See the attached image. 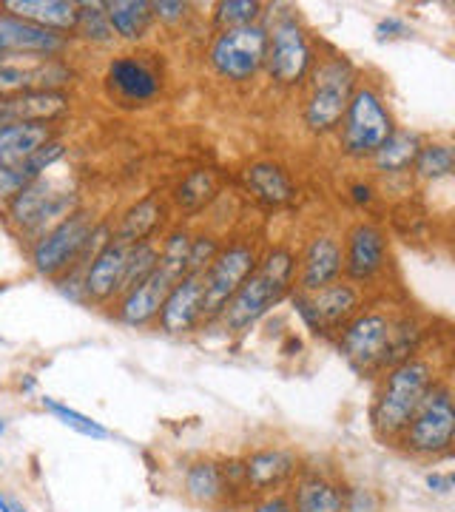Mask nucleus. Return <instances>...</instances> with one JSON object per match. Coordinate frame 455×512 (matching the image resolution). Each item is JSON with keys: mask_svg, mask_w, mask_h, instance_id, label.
<instances>
[{"mask_svg": "<svg viewBox=\"0 0 455 512\" xmlns=\"http://www.w3.org/2000/svg\"><path fill=\"white\" fill-rule=\"evenodd\" d=\"M444 376H450L447 370H441L436 353H419L410 356L399 365L387 367L376 390H373V402H370V430L376 433V439L382 444H396L401 430L407 427V421L413 419V413L419 410L424 396L436 387Z\"/></svg>", "mask_w": 455, "mask_h": 512, "instance_id": "f257e3e1", "label": "nucleus"}, {"mask_svg": "<svg viewBox=\"0 0 455 512\" xmlns=\"http://www.w3.org/2000/svg\"><path fill=\"white\" fill-rule=\"evenodd\" d=\"M299 254L291 245H271L259 254L256 271L239 288L214 325L225 333H248L293 293Z\"/></svg>", "mask_w": 455, "mask_h": 512, "instance_id": "f03ea898", "label": "nucleus"}, {"mask_svg": "<svg viewBox=\"0 0 455 512\" xmlns=\"http://www.w3.org/2000/svg\"><path fill=\"white\" fill-rule=\"evenodd\" d=\"M359 80H362L359 69L342 52L316 57L305 80V100H302V123L313 137H328L339 131Z\"/></svg>", "mask_w": 455, "mask_h": 512, "instance_id": "7ed1b4c3", "label": "nucleus"}, {"mask_svg": "<svg viewBox=\"0 0 455 512\" xmlns=\"http://www.w3.org/2000/svg\"><path fill=\"white\" fill-rule=\"evenodd\" d=\"M396 117L387 106L379 86L359 80L356 92L347 103L342 126H339V151L353 163L370 160L379 148L387 143V137L396 131Z\"/></svg>", "mask_w": 455, "mask_h": 512, "instance_id": "20e7f679", "label": "nucleus"}, {"mask_svg": "<svg viewBox=\"0 0 455 512\" xmlns=\"http://www.w3.org/2000/svg\"><path fill=\"white\" fill-rule=\"evenodd\" d=\"M455 441V404H453V384L450 376H444L441 382L424 396L419 410L413 413V419L407 421V427L401 430L393 447H399L401 453L424 461H436L453 453Z\"/></svg>", "mask_w": 455, "mask_h": 512, "instance_id": "39448f33", "label": "nucleus"}, {"mask_svg": "<svg viewBox=\"0 0 455 512\" xmlns=\"http://www.w3.org/2000/svg\"><path fill=\"white\" fill-rule=\"evenodd\" d=\"M265 23V20H262ZM268 29V52H265V74L279 89L305 86L310 69L316 63V52L310 43L308 29L296 12H279Z\"/></svg>", "mask_w": 455, "mask_h": 512, "instance_id": "423d86ee", "label": "nucleus"}, {"mask_svg": "<svg viewBox=\"0 0 455 512\" xmlns=\"http://www.w3.org/2000/svg\"><path fill=\"white\" fill-rule=\"evenodd\" d=\"M393 319L396 311H390L387 305H367L336 333V348L345 356L350 370L367 379L382 376L393 336Z\"/></svg>", "mask_w": 455, "mask_h": 512, "instance_id": "0eeeda50", "label": "nucleus"}, {"mask_svg": "<svg viewBox=\"0 0 455 512\" xmlns=\"http://www.w3.org/2000/svg\"><path fill=\"white\" fill-rule=\"evenodd\" d=\"M259 254L262 251L254 237H234L222 242L219 254L202 274V328L217 322L219 313L231 302V296L254 274Z\"/></svg>", "mask_w": 455, "mask_h": 512, "instance_id": "6e6552de", "label": "nucleus"}, {"mask_svg": "<svg viewBox=\"0 0 455 512\" xmlns=\"http://www.w3.org/2000/svg\"><path fill=\"white\" fill-rule=\"evenodd\" d=\"M265 52H268V29L265 23L239 26L217 32L208 46V66L219 80L248 86L265 72Z\"/></svg>", "mask_w": 455, "mask_h": 512, "instance_id": "1a4fd4ad", "label": "nucleus"}, {"mask_svg": "<svg viewBox=\"0 0 455 512\" xmlns=\"http://www.w3.org/2000/svg\"><path fill=\"white\" fill-rule=\"evenodd\" d=\"M94 217L89 211L77 208L63 222H57L52 231L32 242V268L46 279H57L72 268H86L83 265V251L89 245L91 231H94Z\"/></svg>", "mask_w": 455, "mask_h": 512, "instance_id": "9d476101", "label": "nucleus"}, {"mask_svg": "<svg viewBox=\"0 0 455 512\" xmlns=\"http://www.w3.org/2000/svg\"><path fill=\"white\" fill-rule=\"evenodd\" d=\"M364 291L339 279L316 293H291L293 311L299 322L319 339H336V333L364 308Z\"/></svg>", "mask_w": 455, "mask_h": 512, "instance_id": "9b49d317", "label": "nucleus"}, {"mask_svg": "<svg viewBox=\"0 0 455 512\" xmlns=\"http://www.w3.org/2000/svg\"><path fill=\"white\" fill-rule=\"evenodd\" d=\"M163 72L157 66L154 55L126 52V55L111 57L106 74H103V89L114 106L120 109H146L160 100L163 94Z\"/></svg>", "mask_w": 455, "mask_h": 512, "instance_id": "f8f14e48", "label": "nucleus"}, {"mask_svg": "<svg viewBox=\"0 0 455 512\" xmlns=\"http://www.w3.org/2000/svg\"><path fill=\"white\" fill-rule=\"evenodd\" d=\"M390 265V237L382 225L359 220L353 222L342 239V279L356 288L376 285Z\"/></svg>", "mask_w": 455, "mask_h": 512, "instance_id": "ddd939ff", "label": "nucleus"}, {"mask_svg": "<svg viewBox=\"0 0 455 512\" xmlns=\"http://www.w3.org/2000/svg\"><path fill=\"white\" fill-rule=\"evenodd\" d=\"M74 69L66 57L0 55V94L66 92Z\"/></svg>", "mask_w": 455, "mask_h": 512, "instance_id": "4468645a", "label": "nucleus"}, {"mask_svg": "<svg viewBox=\"0 0 455 512\" xmlns=\"http://www.w3.org/2000/svg\"><path fill=\"white\" fill-rule=\"evenodd\" d=\"M242 470H245V490L259 495L285 493V487H291L293 478L302 470V458L291 447H259L251 450L242 458Z\"/></svg>", "mask_w": 455, "mask_h": 512, "instance_id": "2eb2a0df", "label": "nucleus"}, {"mask_svg": "<svg viewBox=\"0 0 455 512\" xmlns=\"http://www.w3.org/2000/svg\"><path fill=\"white\" fill-rule=\"evenodd\" d=\"M339 279H342V239L330 231L310 234L299 254L293 291L316 293Z\"/></svg>", "mask_w": 455, "mask_h": 512, "instance_id": "dca6fc26", "label": "nucleus"}, {"mask_svg": "<svg viewBox=\"0 0 455 512\" xmlns=\"http://www.w3.org/2000/svg\"><path fill=\"white\" fill-rule=\"evenodd\" d=\"M72 49V37L49 32L29 20H20L9 12H0V55H37L66 57Z\"/></svg>", "mask_w": 455, "mask_h": 512, "instance_id": "f3484780", "label": "nucleus"}, {"mask_svg": "<svg viewBox=\"0 0 455 512\" xmlns=\"http://www.w3.org/2000/svg\"><path fill=\"white\" fill-rule=\"evenodd\" d=\"M72 111L69 92H18L0 94V126H52Z\"/></svg>", "mask_w": 455, "mask_h": 512, "instance_id": "a211bd4d", "label": "nucleus"}, {"mask_svg": "<svg viewBox=\"0 0 455 512\" xmlns=\"http://www.w3.org/2000/svg\"><path fill=\"white\" fill-rule=\"evenodd\" d=\"M174 279L157 268L154 274L143 279L140 285L128 288L126 293H120L111 305H114V319L126 328H151L160 316V308H163L165 296L171 291Z\"/></svg>", "mask_w": 455, "mask_h": 512, "instance_id": "6ab92c4d", "label": "nucleus"}, {"mask_svg": "<svg viewBox=\"0 0 455 512\" xmlns=\"http://www.w3.org/2000/svg\"><path fill=\"white\" fill-rule=\"evenodd\" d=\"M154 325L165 336H191L202 328V276L185 274L171 285Z\"/></svg>", "mask_w": 455, "mask_h": 512, "instance_id": "aec40b11", "label": "nucleus"}, {"mask_svg": "<svg viewBox=\"0 0 455 512\" xmlns=\"http://www.w3.org/2000/svg\"><path fill=\"white\" fill-rule=\"evenodd\" d=\"M128 248L111 239L100 254L91 256V262L83 271V299L91 305H111L120 288H123V274H126Z\"/></svg>", "mask_w": 455, "mask_h": 512, "instance_id": "412c9836", "label": "nucleus"}, {"mask_svg": "<svg viewBox=\"0 0 455 512\" xmlns=\"http://www.w3.org/2000/svg\"><path fill=\"white\" fill-rule=\"evenodd\" d=\"M293 512H342L345 507V484L325 470L302 467L293 478L291 490Z\"/></svg>", "mask_w": 455, "mask_h": 512, "instance_id": "4be33fe9", "label": "nucleus"}, {"mask_svg": "<svg viewBox=\"0 0 455 512\" xmlns=\"http://www.w3.org/2000/svg\"><path fill=\"white\" fill-rule=\"evenodd\" d=\"M168 222V202L160 194H146L143 200L128 205L123 217L114 225V242L120 245H140V242H154L157 234Z\"/></svg>", "mask_w": 455, "mask_h": 512, "instance_id": "5701e85b", "label": "nucleus"}, {"mask_svg": "<svg viewBox=\"0 0 455 512\" xmlns=\"http://www.w3.org/2000/svg\"><path fill=\"white\" fill-rule=\"evenodd\" d=\"M242 185L254 197V202H259L268 211L285 208L296 200V185H293L288 168H282L273 160H259V163L248 165L242 171Z\"/></svg>", "mask_w": 455, "mask_h": 512, "instance_id": "b1692460", "label": "nucleus"}, {"mask_svg": "<svg viewBox=\"0 0 455 512\" xmlns=\"http://www.w3.org/2000/svg\"><path fill=\"white\" fill-rule=\"evenodd\" d=\"M182 487L194 504L208 507V510H219L234 498V490L222 470V461H214V458H200V461L188 464V470L182 476Z\"/></svg>", "mask_w": 455, "mask_h": 512, "instance_id": "393cba45", "label": "nucleus"}, {"mask_svg": "<svg viewBox=\"0 0 455 512\" xmlns=\"http://www.w3.org/2000/svg\"><path fill=\"white\" fill-rule=\"evenodd\" d=\"M0 12H9L20 20H29L49 32L72 37L77 0H3Z\"/></svg>", "mask_w": 455, "mask_h": 512, "instance_id": "a878e982", "label": "nucleus"}, {"mask_svg": "<svg viewBox=\"0 0 455 512\" xmlns=\"http://www.w3.org/2000/svg\"><path fill=\"white\" fill-rule=\"evenodd\" d=\"M49 140H55V126H0V168H18Z\"/></svg>", "mask_w": 455, "mask_h": 512, "instance_id": "bb28decb", "label": "nucleus"}, {"mask_svg": "<svg viewBox=\"0 0 455 512\" xmlns=\"http://www.w3.org/2000/svg\"><path fill=\"white\" fill-rule=\"evenodd\" d=\"M421 143L424 140H421L419 131L396 128L387 137V143L370 157L373 171L382 174V177H401V174H407L413 168V163H416V154H419Z\"/></svg>", "mask_w": 455, "mask_h": 512, "instance_id": "cd10ccee", "label": "nucleus"}, {"mask_svg": "<svg viewBox=\"0 0 455 512\" xmlns=\"http://www.w3.org/2000/svg\"><path fill=\"white\" fill-rule=\"evenodd\" d=\"M106 18L117 40L143 43L154 26V12L148 0H106Z\"/></svg>", "mask_w": 455, "mask_h": 512, "instance_id": "c85d7f7f", "label": "nucleus"}, {"mask_svg": "<svg viewBox=\"0 0 455 512\" xmlns=\"http://www.w3.org/2000/svg\"><path fill=\"white\" fill-rule=\"evenodd\" d=\"M219 188L222 183H219V174L214 168H194L174 188V208L188 217L202 214L219 197Z\"/></svg>", "mask_w": 455, "mask_h": 512, "instance_id": "c756f323", "label": "nucleus"}, {"mask_svg": "<svg viewBox=\"0 0 455 512\" xmlns=\"http://www.w3.org/2000/svg\"><path fill=\"white\" fill-rule=\"evenodd\" d=\"M52 194H55V185L49 183L46 177H40V180H32L23 191H18L12 200L6 202L3 211H6L9 222L15 228H20V234L29 237L37 220H40V214H43V208H46V202L52 200Z\"/></svg>", "mask_w": 455, "mask_h": 512, "instance_id": "7c9ffc66", "label": "nucleus"}, {"mask_svg": "<svg viewBox=\"0 0 455 512\" xmlns=\"http://www.w3.org/2000/svg\"><path fill=\"white\" fill-rule=\"evenodd\" d=\"M72 37L89 43V46H114L117 43L109 18H106V6L100 0H80L77 3Z\"/></svg>", "mask_w": 455, "mask_h": 512, "instance_id": "2f4dec72", "label": "nucleus"}, {"mask_svg": "<svg viewBox=\"0 0 455 512\" xmlns=\"http://www.w3.org/2000/svg\"><path fill=\"white\" fill-rule=\"evenodd\" d=\"M421 183H441L450 180L455 171V148L444 140H427L421 143L416 163L410 168Z\"/></svg>", "mask_w": 455, "mask_h": 512, "instance_id": "473e14b6", "label": "nucleus"}, {"mask_svg": "<svg viewBox=\"0 0 455 512\" xmlns=\"http://www.w3.org/2000/svg\"><path fill=\"white\" fill-rule=\"evenodd\" d=\"M188 248H191V231L185 225L171 228L163 239H160V271L168 279L180 282L185 271H188Z\"/></svg>", "mask_w": 455, "mask_h": 512, "instance_id": "72a5a7b5", "label": "nucleus"}, {"mask_svg": "<svg viewBox=\"0 0 455 512\" xmlns=\"http://www.w3.org/2000/svg\"><path fill=\"white\" fill-rule=\"evenodd\" d=\"M40 407H43L46 413H52L63 427H69V430L80 433V436H86V439L106 441L111 436L109 427H103L100 421H94L91 416H86V413H80V410L69 407V404L57 402V399H52V396H43V399H40Z\"/></svg>", "mask_w": 455, "mask_h": 512, "instance_id": "f704fd0d", "label": "nucleus"}, {"mask_svg": "<svg viewBox=\"0 0 455 512\" xmlns=\"http://www.w3.org/2000/svg\"><path fill=\"white\" fill-rule=\"evenodd\" d=\"M265 20V3L259 0H222L214 6V29H239V26H254Z\"/></svg>", "mask_w": 455, "mask_h": 512, "instance_id": "c9c22d12", "label": "nucleus"}, {"mask_svg": "<svg viewBox=\"0 0 455 512\" xmlns=\"http://www.w3.org/2000/svg\"><path fill=\"white\" fill-rule=\"evenodd\" d=\"M157 265H160V239L131 245L126 256V274H123V288H120V293H126L128 288H134L143 279H148V276L157 271Z\"/></svg>", "mask_w": 455, "mask_h": 512, "instance_id": "e433bc0d", "label": "nucleus"}, {"mask_svg": "<svg viewBox=\"0 0 455 512\" xmlns=\"http://www.w3.org/2000/svg\"><path fill=\"white\" fill-rule=\"evenodd\" d=\"M222 248V239L211 231H202V234H191V248H188V271L185 274L202 276L208 271V265L214 262V256Z\"/></svg>", "mask_w": 455, "mask_h": 512, "instance_id": "4c0bfd02", "label": "nucleus"}, {"mask_svg": "<svg viewBox=\"0 0 455 512\" xmlns=\"http://www.w3.org/2000/svg\"><path fill=\"white\" fill-rule=\"evenodd\" d=\"M66 154H69V148H66L63 140H49L46 146L37 148L35 154L20 165V168H23V174H26L29 180H40V177H46V171H49L52 165L60 163Z\"/></svg>", "mask_w": 455, "mask_h": 512, "instance_id": "58836bf2", "label": "nucleus"}, {"mask_svg": "<svg viewBox=\"0 0 455 512\" xmlns=\"http://www.w3.org/2000/svg\"><path fill=\"white\" fill-rule=\"evenodd\" d=\"M382 495L373 487H345V507L342 512H382Z\"/></svg>", "mask_w": 455, "mask_h": 512, "instance_id": "ea45409f", "label": "nucleus"}, {"mask_svg": "<svg viewBox=\"0 0 455 512\" xmlns=\"http://www.w3.org/2000/svg\"><path fill=\"white\" fill-rule=\"evenodd\" d=\"M151 12H154V20H160L163 26H177L191 15V6L180 3V0H154Z\"/></svg>", "mask_w": 455, "mask_h": 512, "instance_id": "a19ab883", "label": "nucleus"}, {"mask_svg": "<svg viewBox=\"0 0 455 512\" xmlns=\"http://www.w3.org/2000/svg\"><path fill=\"white\" fill-rule=\"evenodd\" d=\"M29 183H32V180L23 174V168H20V165L18 168H0V208L12 200L18 191H23Z\"/></svg>", "mask_w": 455, "mask_h": 512, "instance_id": "79ce46f5", "label": "nucleus"}, {"mask_svg": "<svg viewBox=\"0 0 455 512\" xmlns=\"http://www.w3.org/2000/svg\"><path fill=\"white\" fill-rule=\"evenodd\" d=\"M413 35V29H410V23L404 18H396V15H390V18H382L376 23V40L379 43H390V40H404V37Z\"/></svg>", "mask_w": 455, "mask_h": 512, "instance_id": "37998d69", "label": "nucleus"}, {"mask_svg": "<svg viewBox=\"0 0 455 512\" xmlns=\"http://www.w3.org/2000/svg\"><path fill=\"white\" fill-rule=\"evenodd\" d=\"M251 512H293L291 498H288V493L259 495L251 504Z\"/></svg>", "mask_w": 455, "mask_h": 512, "instance_id": "c03bdc74", "label": "nucleus"}, {"mask_svg": "<svg viewBox=\"0 0 455 512\" xmlns=\"http://www.w3.org/2000/svg\"><path fill=\"white\" fill-rule=\"evenodd\" d=\"M424 484L438 495L453 493V476H450V473H438V470H433V473H427V476H424Z\"/></svg>", "mask_w": 455, "mask_h": 512, "instance_id": "a18cd8bd", "label": "nucleus"}, {"mask_svg": "<svg viewBox=\"0 0 455 512\" xmlns=\"http://www.w3.org/2000/svg\"><path fill=\"white\" fill-rule=\"evenodd\" d=\"M350 200H353V205H359V208H364V205H370V202L376 200V188L370 183H353L350 185Z\"/></svg>", "mask_w": 455, "mask_h": 512, "instance_id": "49530a36", "label": "nucleus"}, {"mask_svg": "<svg viewBox=\"0 0 455 512\" xmlns=\"http://www.w3.org/2000/svg\"><path fill=\"white\" fill-rule=\"evenodd\" d=\"M0 512H15V507H12L3 495H0Z\"/></svg>", "mask_w": 455, "mask_h": 512, "instance_id": "de8ad7c7", "label": "nucleus"}, {"mask_svg": "<svg viewBox=\"0 0 455 512\" xmlns=\"http://www.w3.org/2000/svg\"><path fill=\"white\" fill-rule=\"evenodd\" d=\"M6 433V421H3V416H0V436Z\"/></svg>", "mask_w": 455, "mask_h": 512, "instance_id": "09e8293b", "label": "nucleus"}, {"mask_svg": "<svg viewBox=\"0 0 455 512\" xmlns=\"http://www.w3.org/2000/svg\"><path fill=\"white\" fill-rule=\"evenodd\" d=\"M0 467H3V461H0Z\"/></svg>", "mask_w": 455, "mask_h": 512, "instance_id": "8fccbe9b", "label": "nucleus"}]
</instances>
